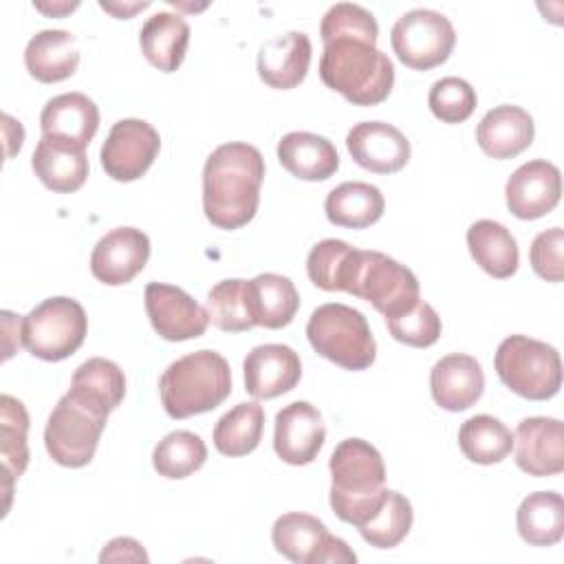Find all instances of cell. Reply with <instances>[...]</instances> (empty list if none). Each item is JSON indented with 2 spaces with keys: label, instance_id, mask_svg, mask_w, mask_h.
Segmentation results:
<instances>
[{
  "label": "cell",
  "instance_id": "cell-1",
  "mask_svg": "<svg viewBox=\"0 0 564 564\" xmlns=\"http://www.w3.org/2000/svg\"><path fill=\"white\" fill-rule=\"evenodd\" d=\"M264 159L258 148L229 141L218 145L203 167V212L218 229H240L258 212Z\"/></svg>",
  "mask_w": 564,
  "mask_h": 564
},
{
  "label": "cell",
  "instance_id": "cell-2",
  "mask_svg": "<svg viewBox=\"0 0 564 564\" xmlns=\"http://www.w3.org/2000/svg\"><path fill=\"white\" fill-rule=\"evenodd\" d=\"M322 82L355 106H377L388 99L394 84L390 57L377 48V40L361 35H335L324 40L319 59Z\"/></svg>",
  "mask_w": 564,
  "mask_h": 564
},
{
  "label": "cell",
  "instance_id": "cell-3",
  "mask_svg": "<svg viewBox=\"0 0 564 564\" xmlns=\"http://www.w3.org/2000/svg\"><path fill=\"white\" fill-rule=\"evenodd\" d=\"M330 509L348 524L361 527L386 498V465L375 445L344 438L330 454Z\"/></svg>",
  "mask_w": 564,
  "mask_h": 564
},
{
  "label": "cell",
  "instance_id": "cell-4",
  "mask_svg": "<svg viewBox=\"0 0 564 564\" xmlns=\"http://www.w3.org/2000/svg\"><path fill=\"white\" fill-rule=\"evenodd\" d=\"M231 392L227 359L209 348L187 352L172 361L161 379L159 394L172 419H187L218 408Z\"/></svg>",
  "mask_w": 564,
  "mask_h": 564
},
{
  "label": "cell",
  "instance_id": "cell-5",
  "mask_svg": "<svg viewBox=\"0 0 564 564\" xmlns=\"http://www.w3.org/2000/svg\"><path fill=\"white\" fill-rule=\"evenodd\" d=\"M339 291L366 300L386 319L410 311L421 300L416 275L381 251L352 247L339 273Z\"/></svg>",
  "mask_w": 564,
  "mask_h": 564
},
{
  "label": "cell",
  "instance_id": "cell-6",
  "mask_svg": "<svg viewBox=\"0 0 564 564\" xmlns=\"http://www.w3.org/2000/svg\"><path fill=\"white\" fill-rule=\"evenodd\" d=\"M108 414V408L70 388L57 401L44 427L48 456L62 467L77 469L88 465L97 452Z\"/></svg>",
  "mask_w": 564,
  "mask_h": 564
},
{
  "label": "cell",
  "instance_id": "cell-7",
  "mask_svg": "<svg viewBox=\"0 0 564 564\" xmlns=\"http://www.w3.org/2000/svg\"><path fill=\"white\" fill-rule=\"evenodd\" d=\"M308 344L317 355L346 370H366L377 357V341L361 311L330 302L317 306L306 324Z\"/></svg>",
  "mask_w": 564,
  "mask_h": 564
},
{
  "label": "cell",
  "instance_id": "cell-8",
  "mask_svg": "<svg viewBox=\"0 0 564 564\" xmlns=\"http://www.w3.org/2000/svg\"><path fill=\"white\" fill-rule=\"evenodd\" d=\"M494 368L511 392L531 401H546L562 386L560 352L527 335L505 337L494 355Z\"/></svg>",
  "mask_w": 564,
  "mask_h": 564
},
{
  "label": "cell",
  "instance_id": "cell-9",
  "mask_svg": "<svg viewBox=\"0 0 564 564\" xmlns=\"http://www.w3.org/2000/svg\"><path fill=\"white\" fill-rule=\"evenodd\" d=\"M88 333L84 306L73 297H48L22 317V346L37 359L62 361L79 350Z\"/></svg>",
  "mask_w": 564,
  "mask_h": 564
},
{
  "label": "cell",
  "instance_id": "cell-10",
  "mask_svg": "<svg viewBox=\"0 0 564 564\" xmlns=\"http://www.w3.org/2000/svg\"><path fill=\"white\" fill-rule=\"evenodd\" d=\"M390 44L405 66L430 70L449 57L456 44V31L443 13L434 9H412L394 22Z\"/></svg>",
  "mask_w": 564,
  "mask_h": 564
},
{
  "label": "cell",
  "instance_id": "cell-11",
  "mask_svg": "<svg viewBox=\"0 0 564 564\" xmlns=\"http://www.w3.org/2000/svg\"><path fill=\"white\" fill-rule=\"evenodd\" d=\"M159 148L161 137L152 123L143 119H119L101 145V167L115 181H137L150 170Z\"/></svg>",
  "mask_w": 564,
  "mask_h": 564
},
{
  "label": "cell",
  "instance_id": "cell-12",
  "mask_svg": "<svg viewBox=\"0 0 564 564\" xmlns=\"http://www.w3.org/2000/svg\"><path fill=\"white\" fill-rule=\"evenodd\" d=\"M145 313L159 337L185 341L207 330L209 315L189 293L174 284L150 282L145 286Z\"/></svg>",
  "mask_w": 564,
  "mask_h": 564
},
{
  "label": "cell",
  "instance_id": "cell-13",
  "mask_svg": "<svg viewBox=\"0 0 564 564\" xmlns=\"http://www.w3.org/2000/svg\"><path fill=\"white\" fill-rule=\"evenodd\" d=\"M562 196V174L544 159L522 163L505 185L509 212L520 220H535L555 209Z\"/></svg>",
  "mask_w": 564,
  "mask_h": 564
},
{
  "label": "cell",
  "instance_id": "cell-14",
  "mask_svg": "<svg viewBox=\"0 0 564 564\" xmlns=\"http://www.w3.org/2000/svg\"><path fill=\"white\" fill-rule=\"evenodd\" d=\"M150 258V238L137 227H117L101 236L90 253V273L108 286L128 284Z\"/></svg>",
  "mask_w": 564,
  "mask_h": 564
},
{
  "label": "cell",
  "instance_id": "cell-15",
  "mask_svg": "<svg viewBox=\"0 0 564 564\" xmlns=\"http://www.w3.org/2000/svg\"><path fill=\"white\" fill-rule=\"evenodd\" d=\"M326 438L322 414L308 401H293L275 414L273 449L289 465H308Z\"/></svg>",
  "mask_w": 564,
  "mask_h": 564
},
{
  "label": "cell",
  "instance_id": "cell-16",
  "mask_svg": "<svg viewBox=\"0 0 564 564\" xmlns=\"http://www.w3.org/2000/svg\"><path fill=\"white\" fill-rule=\"evenodd\" d=\"M346 148L352 161L375 174H394L410 161V141L386 121L355 123L346 134Z\"/></svg>",
  "mask_w": 564,
  "mask_h": 564
},
{
  "label": "cell",
  "instance_id": "cell-17",
  "mask_svg": "<svg viewBox=\"0 0 564 564\" xmlns=\"http://www.w3.org/2000/svg\"><path fill=\"white\" fill-rule=\"evenodd\" d=\"M516 465L529 476H555L564 469L562 421L553 416H529L518 423Z\"/></svg>",
  "mask_w": 564,
  "mask_h": 564
},
{
  "label": "cell",
  "instance_id": "cell-18",
  "mask_svg": "<svg viewBox=\"0 0 564 564\" xmlns=\"http://www.w3.org/2000/svg\"><path fill=\"white\" fill-rule=\"evenodd\" d=\"M245 390L253 399H275L300 383V355L284 344H262L247 352L242 361Z\"/></svg>",
  "mask_w": 564,
  "mask_h": 564
},
{
  "label": "cell",
  "instance_id": "cell-19",
  "mask_svg": "<svg viewBox=\"0 0 564 564\" xmlns=\"http://www.w3.org/2000/svg\"><path fill=\"white\" fill-rule=\"evenodd\" d=\"M40 128L42 137L86 150L99 128V108L84 93H62L44 104Z\"/></svg>",
  "mask_w": 564,
  "mask_h": 564
},
{
  "label": "cell",
  "instance_id": "cell-20",
  "mask_svg": "<svg viewBox=\"0 0 564 564\" xmlns=\"http://www.w3.org/2000/svg\"><path fill=\"white\" fill-rule=\"evenodd\" d=\"M430 390L436 405H441L447 412H463L482 397V368L471 355H445L432 366Z\"/></svg>",
  "mask_w": 564,
  "mask_h": 564
},
{
  "label": "cell",
  "instance_id": "cell-21",
  "mask_svg": "<svg viewBox=\"0 0 564 564\" xmlns=\"http://www.w3.org/2000/svg\"><path fill=\"white\" fill-rule=\"evenodd\" d=\"M311 66V40L302 31H289L267 40L258 51L260 79L278 90L295 88L304 82Z\"/></svg>",
  "mask_w": 564,
  "mask_h": 564
},
{
  "label": "cell",
  "instance_id": "cell-22",
  "mask_svg": "<svg viewBox=\"0 0 564 564\" xmlns=\"http://www.w3.org/2000/svg\"><path fill=\"white\" fill-rule=\"evenodd\" d=\"M535 126L531 115L511 104L491 108L476 128L480 150L491 159H513L533 143Z\"/></svg>",
  "mask_w": 564,
  "mask_h": 564
},
{
  "label": "cell",
  "instance_id": "cell-23",
  "mask_svg": "<svg viewBox=\"0 0 564 564\" xmlns=\"http://www.w3.org/2000/svg\"><path fill=\"white\" fill-rule=\"evenodd\" d=\"M280 165L302 181H326L339 170L335 145L315 132H289L278 141Z\"/></svg>",
  "mask_w": 564,
  "mask_h": 564
},
{
  "label": "cell",
  "instance_id": "cell-24",
  "mask_svg": "<svg viewBox=\"0 0 564 564\" xmlns=\"http://www.w3.org/2000/svg\"><path fill=\"white\" fill-rule=\"evenodd\" d=\"M77 40L64 29L37 31L24 48V66L29 75L42 84H55L70 77L79 64Z\"/></svg>",
  "mask_w": 564,
  "mask_h": 564
},
{
  "label": "cell",
  "instance_id": "cell-25",
  "mask_svg": "<svg viewBox=\"0 0 564 564\" xmlns=\"http://www.w3.org/2000/svg\"><path fill=\"white\" fill-rule=\"evenodd\" d=\"M31 167L44 187L57 194L77 192L88 176L86 150L42 137L33 150Z\"/></svg>",
  "mask_w": 564,
  "mask_h": 564
},
{
  "label": "cell",
  "instance_id": "cell-26",
  "mask_svg": "<svg viewBox=\"0 0 564 564\" xmlns=\"http://www.w3.org/2000/svg\"><path fill=\"white\" fill-rule=\"evenodd\" d=\"M139 44L145 59L154 68L163 73H174L185 59V51L189 44V24L178 13L159 11L143 22Z\"/></svg>",
  "mask_w": 564,
  "mask_h": 564
},
{
  "label": "cell",
  "instance_id": "cell-27",
  "mask_svg": "<svg viewBox=\"0 0 564 564\" xmlns=\"http://www.w3.org/2000/svg\"><path fill=\"white\" fill-rule=\"evenodd\" d=\"M247 297L256 326L271 330L289 326L300 308L295 284L280 273H260L247 280Z\"/></svg>",
  "mask_w": 564,
  "mask_h": 564
},
{
  "label": "cell",
  "instance_id": "cell-28",
  "mask_svg": "<svg viewBox=\"0 0 564 564\" xmlns=\"http://www.w3.org/2000/svg\"><path fill=\"white\" fill-rule=\"evenodd\" d=\"M467 247L476 264L491 278L505 280L518 271L520 253L513 234L489 218L476 220L467 229Z\"/></svg>",
  "mask_w": 564,
  "mask_h": 564
},
{
  "label": "cell",
  "instance_id": "cell-29",
  "mask_svg": "<svg viewBox=\"0 0 564 564\" xmlns=\"http://www.w3.org/2000/svg\"><path fill=\"white\" fill-rule=\"evenodd\" d=\"M386 209L383 194L377 185L364 181H346L328 192L324 200L326 218L337 227L364 229L375 225Z\"/></svg>",
  "mask_w": 564,
  "mask_h": 564
},
{
  "label": "cell",
  "instance_id": "cell-30",
  "mask_svg": "<svg viewBox=\"0 0 564 564\" xmlns=\"http://www.w3.org/2000/svg\"><path fill=\"white\" fill-rule=\"evenodd\" d=\"M328 538L330 533L322 520L300 511L282 513L271 527L275 551L295 564H317Z\"/></svg>",
  "mask_w": 564,
  "mask_h": 564
},
{
  "label": "cell",
  "instance_id": "cell-31",
  "mask_svg": "<svg viewBox=\"0 0 564 564\" xmlns=\"http://www.w3.org/2000/svg\"><path fill=\"white\" fill-rule=\"evenodd\" d=\"M26 432H29V412L22 401H18L11 394L0 397V458H2V471H4V511L9 509L13 482L24 474L29 465V445H26Z\"/></svg>",
  "mask_w": 564,
  "mask_h": 564
},
{
  "label": "cell",
  "instance_id": "cell-32",
  "mask_svg": "<svg viewBox=\"0 0 564 564\" xmlns=\"http://www.w3.org/2000/svg\"><path fill=\"white\" fill-rule=\"evenodd\" d=\"M516 527L531 546H553L564 535V500L557 491L529 494L518 511Z\"/></svg>",
  "mask_w": 564,
  "mask_h": 564
},
{
  "label": "cell",
  "instance_id": "cell-33",
  "mask_svg": "<svg viewBox=\"0 0 564 564\" xmlns=\"http://www.w3.org/2000/svg\"><path fill=\"white\" fill-rule=\"evenodd\" d=\"M264 410L258 401H245L225 412L214 427V445L223 456H247L262 438Z\"/></svg>",
  "mask_w": 564,
  "mask_h": 564
},
{
  "label": "cell",
  "instance_id": "cell-34",
  "mask_svg": "<svg viewBox=\"0 0 564 564\" xmlns=\"http://www.w3.org/2000/svg\"><path fill=\"white\" fill-rule=\"evenodd\" d=\"M458 447L467 460L478 465H494L511 454L513 434L500 419L476 414L460 425Z\"/></svg>",
  "mask_w": 564,
  "mask_h": 564
},
{
  "label": "cell",
  "instance_id": "cell-35",
  "mask_svg": "<svg viewBox=\"0 0 564 564\" xmlns=\"http://www.w3.org/2000/svg\"><path fill=\"white\" fill-rule=\"evenodd\" d=\"M207 460V447L203 438L189 430H176L163 436L154 452L152 465L159 476L181 480L198 471Z\"/></svg>",
  "mask_w": 564,
  "mask_h": 564
},
{
  "label": "cell",
  "instance_id": "cell-36",
  "mask_svg": "<svg viewBox=\"0 0 564 564\" xmlns=\"http://www.w3.org/2000/svg\"><path fill=\"white\" fill-rule=\"evenodd\" d=\"M412 520H414V511L410 500L403 494L388 489L383 502L372 513V518L357 529L370 546L392 549L410 533Z\"/></svg>",
  "mask_w": 564,
  "mask_h": 564
},
{
  "label": "cell",
  "instance_id": "cell-37",
  "mask_svg": "<svg viewBox=\"0 0 564 564\" xmlns=\"http://www.w3.org/2000/svg\"><path fill=\"white\" fill-rule=\"evenodd\" d=\"M209 322L225 333H245L256 326L249 297L247 280L229 278L214 284L207 293Z\"/></svg>",
  "mask_w": 564,
  "mask_h": 564
},
{
  "label": "cell",
  "instance_id": "cell-38",
  "mask_svg": "<svg viewBox=\"0 0 564 564\" xmlns=\"http://www.w3.org/2000/svg\"><path fill=\"white\" fill-rule=\"evenodd\" d=\"M70 388L95 399L112 412L123 401L126 377L115 361L104 357H90L75 368Z\"/></svg>",
  "mask_w": 564,
  "mask_h": 564
},
{
  "label": "cell",
  "instance_id": "cell-39",
  "mask_svg": "<svg viewBox=\"0 0 564 564\" xmlns=\"http://www.w3.org/2000/svg\"><path fill=\"white\" fill-rule=\"evenodd\" d=\"M476 90L463 77H441L432 84L427 95V106L436 119L443 123H463L471 117L476 108Z\"/></svg>",
  "mask_w": 564,
  "mask_h": 564
},
{
  "label": "cell",
  "instance_id": "cell-40",
  "mask_svg": "<svg viewBox=\"0 0 564 564\" xmlns=\"http://www.w3.org/2000/svg\"><path fill=\"white\" fill-rule=\"evenodd\" d=\"M386 324L397 341L414 348H427L436 344L443 328L438 313L423 300H419L410 311L397 317H388Z\"/></svg>",
  "mask_w": 564,
  "mask_h": 564
},
{
  "label": "cell",
  "instance_id": "cell-41",
  "mask_svg": "<svg viewBox=\"0 0 564 564\" xmlns=\"http://www.w3.org/2000/svg\"><path fill=\"white\" fill-rule=\"evenodd\" d=\"M352 245L337 238L317 242L306 256L308 280L322 291H339V273Z\"/></svg>",
  "mask_w": 564,
  "mask_h": 564
},
{
  "label": "cell",
  "instance_id": "cell-42",
  "mask_svg": "<svg viewBox=\"0 0 564 564\" xmlns=\"http://www.w3.org/2000/svg\"><path fill=\"white\" fill-rule=\"evenodd\" d=\"M319 35H322V42L335 35H361V37L377 40L379 24L368 9L352 2H337L324 13L319 24Z\"/></svg>",
  "mask_w": 564,
  "mask_h": 564
},
{
  "label": "cell",
  "instance_id": "cell-43",
  "mask_svg": "<svg viewBox=\"0 0 564 564\" xmlns=\"http://www.w3.org/2000/svg\"><path fill=\"white\" fill-rule=\"evenodd\" d=\"M564 231L562 227H551L540 231L529 249V262L533 271L546 282H562L564 278Z\"/></svg>",
  "mask_w": 564,
  "mask_h": 564
},
{
  "label": "cell",
  "instance_id": "cell-44",
  "mask_svg": "<svg viewBox=\"0 0 564 564\" xmlns=\"http://www.w3.org/2000/svg\"><path fill=\"white\" fill-rule=\"evenodd\" d=\"M145 549L134 538H115L99 553V562H148Z\"/></svg>",
  "mask_w": 564,
  "mask_h": 564
},
{
  "label": "cell",
  "instance_id": "cell-45",
  "mask_svg": "<svg viewBox=\"0 0 564 564\" xmlns=\"http://www.w3.org/2000/svg\"><path fill=\"white\" fill-rule=\"evenodd\" d=\"M355 562H357L355 551H350L348 544L335 535H330L326 540V544L319 553V560H317V564H355Z\"/></svg>",
  "mask_w": 564,
  "mask_h": 564
},
{
  "label": "cell",
  "instance_id": "cell-46",
  "mask_svg": "<svg viewBox=\"0 0 564 564\" xmlns=\"http://www.w3.org/2000/svg\"><path fill=\"white\" fill-rule=\"evenodd\" d=\"M0 317H2V333H4V337H2V350H4L2 359L7 361V359L15 352V348H20V341L13 339V337H15V335L22 337V328L15 330V333H13V328H18V326L22 324V317L15 315V313H11V311H2Z\"/></svg>",
  "mask_w": 564,
  "mask_h": 564
},
{
  "label": "cell",
  "instance_id": "cell-47",
  "mask_svg": "<svg viewBox=\"0 0 564 564\" xmlns=\"http://www.w3.org/2000/svg\"><path fill=\"white\" fill-rule=\"evenodd\" d=\"M4 121V139H7V156H13L15 152H20L22 141H24V130L20 126V121L11 119L7 112L2 115Z\"/></svg>",
  "mask_w": 564,
  "mask_h": 564
},
{
  "label": "cell",
  "instance_id": "cell-48",
  "mask_svg": "<svg viewBox=\"0 0 564 564\" xmlns=\"http://www.w3.org/2000/svg\"><path fill=\"white\" fill-rule=\"evenodd\" d=\"M33 7H35L37 11H42V13H46V15L57 18V15H66V13L75 11V9L79 7V2H77V0H75V2H53V4H46V2H33Z\"/></svg>",
  "mask_w": 564,
  "mask_h": 564
},
{
  "label": "cell",
  "instance_id": "cell-49",
  "mask_svg": "<svg viewBox=\"0 0 564 564\" xmlns=\"http://www.w3.org/2000/svg\"><path fill=\"white\" fill-rule=\"evenodd\" d=\"M99 7L101 9H106V11H110L112 15H117V18H123V20H128L132 13H137V11H141V9H148L150 7V2H134V4H112V2H99Z\"/></svg>",
  "mask_w": 564,
  "mask_h": 564
}]
</instances>
